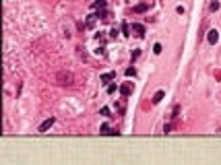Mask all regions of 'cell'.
Returning <instances> with one entry per match:
<instances>
[{"label": "cell", "mask_w": 221, "mask_h": 165, "mask_svg": "<svg viewBox=\"0 0 221 165\" xmlns=\"http://www.w3.org/2000/svg\"><path fill=\"white\" fill-rule=\"evenodd\" d=\"M56 82L62 85V87H70L72 82H74V76H72V72H66V70H60L56 74Z\"/></svg>", "instance_id": "1"}, {"label": "cell", "mask_w": 221, "mask_h": 165, "mask_svg": "<svg viewBox=\"0 0 221 165\" xmlns=\"http://www.w3.org/2000/svg\"><path fill=\"white\" fill-rule=\"evenodd\" d=\"M132 89H134V85H132V82H124V85L120 87L122 97H130V95H132Z\"/></svg>", "instance_id": "2"}, {"label": "cell", "mask_w": 221, "mask_h": 165, "mask_svg": "<svg viewBox=\"0 0 221 165\" xmlns=\"http://www.w3.org/2000/svg\"><path fill=\"white\" fill-rule=\"evenodd\" d=\"M207 39H209L211 46H215V44L219 41V31H217V29H211L209 33H207Z\"/></svg>", "instance_id": "3"}, {"label": "cell", "mask_w": 221, "mask_h": 165, "mask_svg": "<svg viewBox=\"0 0 221 165\" xmlns=\"http://www.w3.org/2000/svg\"><path fill=\"white\" fill-rule=\"evenodd\" d=\"M116 112L120 114V116H124V112H126V97L118 99V103H116Z\"/></svg>", "instance_id": "4"}, {"label": "cell", "mask_w": 221, "mask_h": 165, "mask_svg": "<svg viewBox=\"0 0 221 165\" xmlns=\"http://www.w3.org/2000/svg\"><path fill=\"white\" fill-rule=\"evenodd\" d=\"M130 29L134 31V35H137V37H145V27H143V25L132 23V27H130Z\"/></svg>", "instance_id": "5"}, {"label": "cell", "mask_w": 221, "mask_h": 165, "mask_svg": "<svg viewBox=\"0 0 221 165\" xmlns=\"http://www.w3.org/2000/svg\"><path fill=\"white\" fill-rule=\"evenodd\" d=\"M97 19H99L97 15H89V17H87V21H85V27H87V29H93L95 23H97Z\"/></svg>", "instance_id": "6"}, {"label": "cell", "mask_w": 221, "mask_h": 165, "mask_svg": "<svg viewBox=\"0 0 221 165\" xmlns=\"http://www.w3.org/2000/svg\"><path fill=\"white\" fill-rule=\"evenodd\" d=\"M54 122H56L54 118H48L46 122H41V126H39V132H46V130H50L52 126H54Z\"/></svg>", "instance_id": "7"}, {"label": "cell", "mask_w": 221, "mask_h": 165, "mask_svg": "<svg viewBox=\"0 0 221 165\" xmlns=\"http://www.w3.org/2000/svg\"><path fill=\"white\" fill-rule=\"evenodd\" d=\"M116 79V72H104L101 74V82H110V81H114Z\"/></svg>", "instance_id": "8"}, {"label": "cell", "mask_w": 221, "mask_h": 165, "mask_svg": "<svg viewBox=\"0 0 221 165\" xmlns=\"http://www.w3.org/2000/svg\"><path fill=\"white\" fill-rule=\"evenodd\" d=\"M101 134H118V130H112L110 128V126H107V124H101Z\"/></svg>", "instance_id": "9"}, {"label": "cell", "mask_w": 221, "mask_h": 165, "mask_svg": "<svg viewBox=\"0 0 221 165\" xmlns=\"http://www.w3.org/2000/svg\"><path fill=\"white\" fill-rule=\"evenodd\" d=\"M163 97H165V91H157V93L153 95V99H151V101H153V103H159Z\"/></svg>", "instance_id": "10"}, {"label": "cell", "mask_w": 221, "mask_h": 165, "mask_svg": "<svg viewBox=\"0 0 221 165\" xmlns=\"http://www.w3.org/2000/svg\"><path fill=\"white\" fill-rule=\"evenodd\" d=\"M95 15H97L99 19H104V21H105V19H107V17H110V12L105 11V8H97V12H95Z\"/></svg>", "instance_id": "11"}, {"label": "cell", "mask_w": 221, "mask_h": 165, "mask_svg": "<svg viewBox=\"0 0 221 165\" xmlns=\"http://www.w3.org/2000/svg\"><path fill=\"white\" fill-rule=\"evenodd\" d=\"M147 6H149V4L143 2V4H139V6H134V12H145V11H147Z\"/></svg>", "instance_id": "12"}, {"label": "cell", "mask_w": 221, "mask_h": 165, "mask_svg": "<svg viewBox=\"0 0 221 165\" xmlns=\"http://www.w3.org/2000/svg\"><path fill=\"white\" fill-rule=\"evenodd\" d=\"M130 31H132V29H130V25H128V23H122V33H124V35H130Z\"/></svg>", "instance_id": "13"}, {"label": "cell", "mask_w": 221, "mask_h": 165, "mask_svg": "<svg viewBox=\"0 0 221 165\" xmlns=\"http://www.w3.org/2000/svg\"><path fill=\"white\" fill-rule=\"evenodd\" d=\"M116 91H118V85H116V82L107 85V93H110V95H112V93H116Z\"/></svg>", "instance_id": "14"}, {"label": "cell", "mask_w": 221, "mask_h": 165, "mask_svg": "<svg viewBox=\"0 0 221 165\" xmlns=\"http://www.w3.org/2000/svg\"><path fill=\"white\" fill-rule=\"evenodd\" d=\"M178 114H180V105H174V109H172V116H170V118L176 120V118H178Z\"/></svg>", "instance_id": "15"}, {"label": "cell", "mask_w": 221, "mask_h": 165, "mask_svg": "<svg viewBox=\"0 0 221 165\" xmlns=\"http://www.w3.org/2000/svg\"><path fill=\"white\" fill-rule=\"evenodd\" d=\"M93 8H105V0H97L93 4Z\"/></svg>", "instance_id": "16"}, {"label": "cell", "mask_w": 221, "mask_h": 165, "mask_svg": "<svg viewBox=\"0 0 221 165\" xmlns=\"http://www.w3.org/2000/svg\"><path fill=\"white\" fill-rule=\"evenodd\" d=\"M153 52H155V54H161V44H155V46H153Z\"/></svg>", "instance_id": "17"}, {"label": "cell", "mask_w": 221, "mask_h": 165, "mask_svg": "<svg viewBox=\"0 0 221 165\" xmlns=\"http://www.w3.org/2000/svg\"><path fill=\"white\" fill-rule=\"evenodd\" d=\"M99 114H101V116H110V107H101Z\"/></svg>", "instance_id": "18"}, {"label": "cell", "mask_w": 221, "mask_h": 165, "mask_svg": "<svg viewBox=\"0 0 221 165\" xmlns=\"http://www.w3.org/2000/svg\"><path fill=\"white\" fill-rule=\"evenodd\" d=\"M217 8H219V2H215V0H213V2H211V11L215 12V11H217Z\"/></svg>", "instance_id": "19"}, {"label": "cell", "mask_w": 221, "mask_h": 165, "mask_svg": "<svg viewBox=\"0 0 221 165\" xmlns=\"http://www.w3.org/2000/svg\"><path fill=\"white\" fill-rule=\"evenodd\" d=\"M134 74H137L134 68H126V76H134Z\"/></svg>", "instance_id": "20"}, {"label": "cell", "mask_w": 221, "mask_h": 165, "mask_svg": "<svg viewBox=\"0 0 221 165\" xmlns=\"http://www.w3.org/2000/svg\"><path fill=\"white\" fill-rule=\"evenodd\" d=\"M95 54H97V56H105V47H99V50H95Z\"/></svg>", "instance_id": "21"}, {"label": "cell", "mask_w": 221, "mask_h": 165, "mask_svg": "<svg viewBox=\"0 0 221 165\" xmlns=\"http://www.w3.org/2000/svg\"><path fill=\"white\" fill-rule=\"evenodd\" d=\"M110 37H118V29H116V27H112V31H110Z\"/></svg>", "instance_id": "22"}, {"label": "cell", "mask_w": 221, "mask_h": 165, "mask_svg": "<svg viewBox=\"0 0 221 165\" xmlns=\"http://www.w3.org/2000/svg\"><path fill=\"white\" fill-rule=\"evenodd\" d=\"M139 56H140V52H139V50H134V52H132V60H137Z\"/></svg>", "instance_id": "23"}, {"label": "cell", "mask_w": 221, "mask_h": 165, "mask_svg": "<svg viewBox=\"0 0 221 165\" xmlns=\"http://www.w3.org/2000/svg\"><path fill=\"white\" fill-rule=\"evenodd\" d=\"M143 2H147V4H151V0H143Z\"/></svg>", "instance_id": "24"}]
</instances>
